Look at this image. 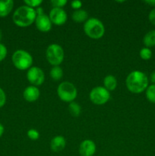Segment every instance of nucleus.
<instances>
[{"label": "nucleus", "mask_w": 155, "mask_h": 156, "mask_svg": "<svg viewBox=\"0 0 155 156\" xmlns=\"http://www.w3.org/2000/svg\"><path fill=\"white\" fill-rule=\"evenodd\" d=\"M24 3H25V5L35 9V8L36 9L40 7V5L43 3V1L42 0H25Z\"/></svg>", "instance_id": "nucleus-22"}, {"label": "nucleus", "mask_w": 155, "mask_h": 156, "mask_svg": "<svg viewBox=\"0 0 155 156\" xmlns=\"http://www.w3.org/2000/svg\"><path fill=\"white\" fill-rule=\"evenodd\" d=\"M143 43L145 47H152L155 46V30H151L147 32L143 38Z\"/></svg>", "instance_id": "nucleus-17"}, {"label": "nucleus", "mask_w": 155, "mask_h": 156, "mask_svg": "<svg viewBox=\"0 0 155 156\" xmlns=\"http://www.w3.org/2000/svg\"><path fill=\"white\" fill-rule=\"evenodd\" d=\"M2 30L0 29V41H2Z\"/></svg>", "instance_id": "nucleus-33"}, {"label": "nucleus", "mask_w": 155, "mask_h": 156, "mask_svg": "<svg viewBox=\"0 0 155 156\" xmlns=\"http://www.w3.org/2000/svg\"><path fill=\"white\" fill-rule=\"evenodd\" d=\"M84 31L88 37L98 40L103 37L105 34V27L103 22L97 18H90L84 24Z\"/></svg>", "instance_id": "nucleus-3"}, {"label": "nucleus", "mask_w": 155, "mask_h": 156, "mask_svg": "<svg viewBox=\"0 0 155 156\" xmlns=\"http://www.w3.org/2000/svg\"><path fill=\"white\" fill-rule=\"evenodd\" d=\"M148 83L147 76L145 73L139 70L131 72L126 79L128 90L133 94H140L146 91Z\"/></svg>", "instance_id": "nucleus-1"}, {"label": "nucleus", "mask_w": 155, "mask_h": 156, "mask_svg": "<svg viewBox=\"0 0 155 156\" xmlns=\"http://www.w3.org/2000/svg\"><path fill=\"white\" fill-rule=\"evenodd\" d=\"M12 59L15 68L21 71L28 70L33 64V57L30 53L24 50H18L14 52Z\"/></svg>", "instance_id": "nucleus-4"}, {"label": "nucleus", "mask_w": 155, "mask_h": 156, "mask_svg": "<svg viewBox=\"0 0 155 156\" xmlns=\"http://www.w3.org/2000/svg\"><path fill=\"white\" fill-rule=\"evenodd\" d=\"M68 110L69 114L74 117H79L81 114V106L77 102L74 101L69 103V105L68 106Z\"/></svg>", "instance_id": "nucleus-19"}, {"label": "nucleus", "mask_w": 155, "mask_h": 156, "mask_svg": "<svg viewBox=\"0 0 155 156\" xmlns=\"http://www.w3.org/2000/svg\"><path fill=\"white\" fill-rule=\"evenodd\" d=\"M50 77L54 81H59L63 76V70L59 66H53L50 72Z\"/></svg>", "instance_id": "nucleus-18"}, {"label": "nucleus", "mask_w": 155, "mask_h": 156, "mask_svg": "<svg viewBox=\"0 0 155 156\" xmlns=\"http://www.w3.org/2000/svg\"><path fill=\"white\" fill-rule=\"evenodd\" d=\"M96 144L91 140H85L79 146V154L81 156H94L96 152Z\"/></svg>", "instance_id": "nucleus-11"}, {"label": "nucleus", "mask_w": 155, "mask_h": 156, "mask_svg": "<svg viewBox=\"0 0 155 156\" xmlns=\"http://www.w3.org/2000/svg\"><path fill=\"white\" fill-rule=\"evenodd\" d=\"M35 24H36V28L40 32H43V33L50 31L53 25L49 15H46V14L37 15L35 20Z\"/></svg>", "instance_id": "nucleus-10"}, {"label": "nucleus", "mask_w": 155, "mask_h": 156, "mask_svg": "<svg viewBox=\"0 0 155 156\" xmlns=\"http://www.w3.org/2000/svg\"><path fill=\"white\" fill-rule=\"evenodd\" d=\"M40 89L37 87L33 85L27 86L23 92V97L28 102L36 101L40 98Z\"/></svg>", "instance_id": "nucleus-12"}, {"label": "nucleus", "mask_w": 155, "mask_h": 156, "mask_svg": "<svg viewBox=\"0 0 155 156\" xmlns=\"http://www.w3.org/2000/svg\"><path fill=\"white\" fill-rule=\"evenodd\" d=\"M4 131H5L4 126H3V125L0 123V138H1L2 136L3 135V133H4Z\"/></svg>", "instance_id": "nucleus-31"}, {"label": "nucleus", "mask_w": 155, "mask_h": 156, "mask_svg": "<svg viewBox=\"0 0 155 156\" xmlns=\"http://www.w3.org/2000/svg\"><path fill=\"white\" fill-rule=\"evenodd\" d=\"M27 135L28 136V138L30 140L35 141V140H37L40 138V133L36 129H30L27 132Z\"/></svg>", "instance_id": "nucleus-23"}, {"label": "nucleus", "mask_w": 155, "mask_h": 156, "mask_svg": "<svg viewBox=\"0 0 155 156\" xmlns=\"http://www.w3.org/2000/svg\"><path fill=\"white\" fill-rule=\"evenodd\" d=\"M67 0H51L50 4L53 8H60L62 9L67 4Z\"/></svg>", "instance_id": "nucleus-24"}, {"label": "nucleus", "mask_w": 155, "mask_h": 156, "mask_svg": "<svg viewBox=\"0 0 155 156\" xmlns=\"http://www.w3.org/2000/svg\"><path fill=\"white\" fill-rule=\"evenodd\" d=\"M145 3L151 6H155V0H147V1H145Z\"/></svg>", "instance_id": "nucleus-32"}, {"label": "nucleus", "mask_w": 155, "mask_h": 156, "mask_svg": "<svg viewBox=\"0 0 155 156\" xmlns=\"http://www.w3.org/2000/svg\"><path fill=\"white\" fill-rule=\"evenodd\" d=\"M14 7L12 0H0V17L4 18L11 13Z\"/></svg>", "instance_id": "nucleus-14"}, {"label": "nucleus", "mask_w": 155, "mask_h": 156, "mask_svg": "<svg viewBox=\"0 0 155 156\" xmlns=\"http://www.w3.org/2000/svg\"><path fill=\"white\" fill-rule=\"evenodd\" d=\"M27 79L33 86H39L44 82L45 74L43 71L38 66H32L27 70Z\"/></svg>", "instance_id": "nucleus-8"}, {"label": "nucleus", "mask_w": 155, "mask_h": 156, "mask_svg": "<svg viewBox=\"0 0 155 156\" xmlns=\"http://www.w3.org/2000/svg\"><path fill=\"white\" fill-rule=\"evenodd\" d=\"M8 50L6 48L4 44L0 43V62L4 60L5 59L6 56H7Z\"/></svg>", "instance_id": "nucleus-25"}, {"label": "nucleus", "mask_w": 155, "mask_h": 156, "mask_svg": "<svg viewBox=\"0 0 155 156\" xmlns=\"http://www.w3.org/2000/svg\"><path fill=\"white\" fill-rule=\"evenodd\" d=\"M148 19L152 24L155 25V8L152 9L148 15Z\"/></svg>", "instance_id": "nucleus-28"}, {"label": "nucleus", "mask_w": 155, "mask_h": 156, "mask_svg": "<svg viewBox=\"0 0 155 156\" xmlns=\"http://www.w3.org/2000/svg\"><path fill=\"white\" fill-rule=\"evenodd\" d=\"M46 57L49 63L53 66H59L65 57L63 48L57 44H50L46 50Z\"/></svg>", "instance_id": "nucleus-6"}, {"label": "nucleus", "mask_w": 155, "mask_h": 156, "mask_svg": "<svg viewBox=\"0 0 155 156\" xmlns=\"http://www.w3.org/2000/svg\"><path fill=\"white\" fill-rule=\"evenodd\" d=\"M35 10H36V16H37V15H43V14H44L43 13V8H41L40 6V7H38V8H36Z\"/></svg>", "instance_id": "nucleus-29"}, {"label": "nucleus", "mask_w": 155, "mask_h": 156, "mask_svg": "<svg viewBox=\"0 0 155 156\" xmlns=\"http://www.w3.org/2000/svg\"><path fill=\"white\" fill-rule=\"evenodd\" d=\"M36 18V10L27 5L18 7L12 15L15 25L20 27H27L35 22Z\"/></svg>", "instance_id": "nucleus-2"}, {"label": "nucleus", "mask_w": 155, "mask_h": 156, "mask_svg": "<svg viewBox=\"0 0 155 156\" xmlns=\"http://www.w3.org/2000/svg\"><path fill=\"white\" fill-rule=\"evenodd\" d=\"M56 91L59 99L68 103L74 101L78 95L77 88L74 84L69 82H63L59 84Z\"/></svg>", "instance_id": "nucleus-5"}, {"label": "nucleus", "mask_w": 155, "mask_h": 156, "mask_svg": "<svg viewBox=\"0 0 155 156\" xmlns=\"http://www.w3.org/2000/svg\"><path fill=\"white\" fill-rule=\"evenodd\" d=\"M73 21L77 23H82L86 21L88 19V13L87 11L84 9H79V10L74 11L71 15Z\"/></svg>", "instance_id": "nucleus-16"}, {"label": "nucleus", "mask_w": 155, "mask_h": 156, "mask_svg": "<svg viewBox=\"0 0 155 156\" xmlns=\"http://www.w3.org/2000/svg\"><path fill=\"white\" fill-rule=\"evenodd\" d=\"M71 7L75 10H79L82 7V2L79 0H74L71 2Z\"/></svg>", "instance_id": "nucleus-27"}, {"label": "nucleus", "mask_w": 155, "mask_h": 156, "mask_svg": "<svg viewBox=\"0 0 155 156\" xmlns=\"http://www.w3.org/2000/svg\"><path fill=\"white\" fill-rule=\"evenodd\" d=\"M66 146V140L62 136H56L50 142V149L54 152H59L63 150Z\"/></svg>", "instance_id": "nucleus-13"}, {"label": "nucleus", "mask_w": 155, "mask_h": 156, "mask_svg": "<svg viewBox=\"0 0 155 156\" xmlns=\"http://www.w3.org/2000/svg\"><path fill=\"white\" fill-rule=\"evenodd\" d=\"M6 103V94L4 90L0 88V108H2Z\"/></svg>", "instance_id": "nucleus-26"}, {"label": "nucleus", "mask_w": 155, "mask_h": 156, "mask_svg": "<svg viewBox=\"0 0 155 156\" xmlns=\"http://www.w3.org/2000/svg\"><path fill=\"white\" fill-rule=\"evenodd\" d=\"M90 100L96 105H103L109 101L110 93L104 87L97 86L93 88L89 94Z\"/></svg>", "instance_id": "nucleus-7"}, {"label": "nucleus", "mask_w": 155, "mask_h": 156, "mask_svg": "<svg viewBox=\"0 0 155 156\" xmlns=\"http://www.w3.org/2000/svg\"><path fill=\"white\" fill-rule=\"evenodd\" d=\"M140 57L144 60H148L152 56V51L147 47H143L139 52Z\"/></svg>", "instance_id": "nucleus-21"}, {"label": "nucleus", "mask_w": 155, "mask_h": 156, "mask_svg": "<svg viewBox=\"0 0 155 156\" xmlns=\"http://www.w3.org/2000/svg\"><path fill=\"white\" fill-rule=\"evenodd\" d=\"M146 98L150 103L155 104V85H148L146 89Z\"/></svg>", "instance_id": "nucleus-20"}, {"label": "nucleus", "mask_w": 155, "mask_h": 156, "mask_svg": "<svg viewBox=\"0 0 155 156\" xmlns=\"http://www.w3.org/2000/svg\"><path fill=\"white\" fill-rule=\"evenodd\" d=\"M150 79L152 83H153V85H155V70L153 72H152V73L150 74Z\"/></svg>", "instance_id": "nucleus-30"}, {"label": "nucleus", "mask_w": 155, "mask_h": 156, "mask_svg": "<svg viewBox=\"0 0 155 156\" xmlns=\"http://www.w3.org/2000/svg\"><path fill=\"white\" fill-rule=\"evenodd\" d=\"M103 85L104 88L109 91H114L117 86V80L115 77L112 75H108L103 79Z\"/></svg>", "instance_id": "nucleus-15"}, {"label": "nucleus", "mask_w": 155, "mask_h": 156, "mask_svg": "<svg viewBox=\"0 0 155 156\" xmlns=\"http://www.w3.org/2000/svg\"><path fill=\"white\" fill-rule=\"evenodd\" d=\"M49 17L52 24L57 26L63 25L67 21L68 18L66 12L63 9L60 8H53L50 10Z\"/></svg>", "instance_id": "nucleus-9"}]
</instances>
